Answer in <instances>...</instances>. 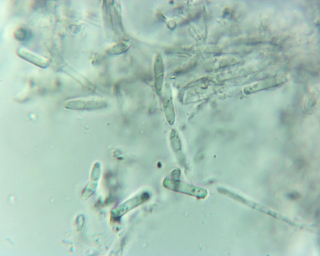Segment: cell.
Wrapping results in <instances>:
<instances>
[{
    "instance_id": "6da1fadb",
    "label": "cell",
    "mask_w": 320,
    "mask_h": 256,
    "mask_svg": "<svg viewBox=\"0 0 320 256\" xmlns=\"http://www.w3.org/2000/svg\"><path fill=\"white\" fill-rule=\"evenodd\" d=\"M148 195L143 193L141 195L132 198L114 208L111 212V218L113 221H117L128 212L148 200Z\"/></svg>"
},
{
    "instance_id": "7a4b0ae2",
    "label": "cell",
    "mask_w": 320,
    "mask_h": 256,
    "mask_svg": "<svg viewBox=\"0 0 320 256\" xmlns=\"http://www.w3.org/2000/svg\"><path fill=\"white\" fill-rule=\"evenodd\" d=\"M107 103L102 101H84L75 100L66 104L67 108L79 110H89L102 109L106 107Z\"/></svg>"
},
{
    "instance_id": "3957f363",
    "label": "cell",
    "mask_w": 320,
    "mask_h": 256,
    "mask_svg": "<svg viewBox=\"0 0 320 256\" xmlns=\"http://www.w3.org/2000/svg\"><path fill=\"white\" fill-rule=\"evenodd\" d=\"M17 53L22 58L41 67L46 66L48 63V61L45 58L23 48H18Z\"/></svg>"
},
{
    "instance_id": "277c9868",
    "label": "cell",
    "mask_w": 320,
    "mask_h": 256,
    "mask_svg": "<svg viewBox=\"0 0 320 256\" xmlns=\"http://www.w3.org/2000/svg\"><path fill=\"white\" fill-rule=\"evenodd\" d=\"M169 188L175 191L192 195L199 198H204L207 195L206 190L196 186L188 185L170 186Z\"/></svg>"
},
{
    "instance_id": "5b68a950",
    "label": "cell",
    "mask_w": 320,
    "mask_h": 256,
    "mask_svg": "<svg viewBox=\"0 0 320 256\" xmlns=\"http://www.w3.org/2000/svg\"><path fill=\"white\" fill-rule=\"evenodd\" d=\"M129 42L126 40L120 41L114 45L107 51L108 53L112 55H119L126 52L129 48Z\"/></svg>"
},
{
    "instance_id": "8992f818",
    "label": "cell",
    "mask_w": 320,
    "mask_h": 256,
    "mask_svg": "<svg viewBox=\"0 0 320 256\" xmlns=\"http://www.w3.org/2000/svg\"><path fill=\"white\" fill-rule=\"evenodd\" d=\"M29 31L26 28L20 27L17 28L14 33V36L18 41H25L27 40L29 35Z\"/></svg>"
}]
</instances>
